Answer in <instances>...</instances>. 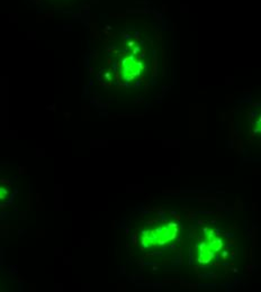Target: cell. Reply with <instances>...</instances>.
<instances>
[{
	"label": "cell",
	"instance_id": "cell-1",
	"mask_svg": "<svg viewBox=\"0 0 261 292\" xmlns=\"http://www.w3.org/2000/svg\"><path fill=\"white\" fill-rule=\"evenodd\" d=\"M7 195H8V191H7L5 188L0 187V200L6 199V197H7Z\"/></svg>",
	"mask_w": 261,
	"mask_h": 292
},
{
	"label": "cell",
	"instance_id": "cell-2",
	"mask_svg": "<svg viewBox=\"0 0 261 292\" xmlns=\"http://www.w3.org/2000/svg\"><path fill=\"white\" fill-rule=\"evenodd\" d=\"M133 45H134V42H133V41H132V42H129V43H128V46H133Z\"/></svg>",
	"mask_w": 261,
	"mask_h": 292
}]
</instances>
